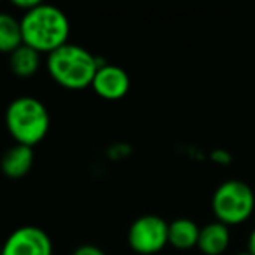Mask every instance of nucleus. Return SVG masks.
Returning a JSON list of instances; mask_svg holds the SVG:
<instances>
[{
  "label": "nucleus",
  "mask_w": 255,
  "mask_h": 255,
  "mask_svg": "<svg viewBox=\"0 0 255 255\" xmlns=\"http://www.w3.org/2000/svg\"><path fill=\"white\" fill-rule=\"evenodd\" d=\"M33 166V147L12 145L0 161V170L7 178H23Z\"/></svg>",
  "instance_id": "nucleus-9"
},
{
  "label": "nucleus",
  "mask_w": 255,
  "mask_h": 255,
  "mask_svg": "<svg viewBox=\"0 0 255 255\" xmlns=\"http://www.w3.org/2000/svg\"><path fill=\"white\" fill-rule=\"evenodd\" d=\"M168 226L170 224L157 215H142L129 226L128 243L138 255L159 254L168 241Z\"/></svg>",
  "instance_id": "nucleus-5"
},
{
  "label": "nucleus",
  "mask_w": 255,
  "mask_h": 255,
  "mask_svg": "<svg viewBox=\"0 0 255 255\" xmlns=\"http://www.w3.org/2000/svg\"><path fill=\"white\" fill-rule=\"evenodd\" d=\"M9 67L18 77H32L40 68V53L23 44L9 54Z\"/></svg>",
  "instance_id": "nucleus-11"
},
{
  "label": "nucleus",
  "mask_w": 255,
  "mask_h": 255,
  "mask_svg": "<svg viewBox=\"0 0 255 255\" xmlns=\"http://www.w3.org/2000/svg\"><path fill=\"white\" fill-rule=\"evenodd\" d=\"M210 159L217 164H229L231 161H233V156H231L226 149H215V150H212V154H210Z\"/></svg>",
  "instance_id": "nucleus-13"
},
{
  "label": "nucleus",
  "mask_w": 255,
  "mask_h": 255,
  "mask_svg": "<svg viewBox=\"0 0 255 255\" xmlns=\"http://www.w3.org/2000/svg\"><path fill=\"white\" fill-rule=\"evenodd\" d=\"M2 255H53V241L40 227L23 226L5 238Z\"/></svg>",
  "instance_id": "nucleus-6"
},
{
  "label": "nucleus",
  "mask_w": 255,
  "mask_h": 255,
  "mask_svg": "<svg viewBox=\"0 0 255 255\" xmlns=\"http://www.w3.org/2000/svg\"><path fill=\"white\" fill-rule=\"evenodd\" d=\"M247 247H248V254L250 255H255V227L250 231V234H248V243H247Z\"/></svg>",
  "instance_id": "nucleus-17"
},
{
  "label": "nucleus",
  "mask_w": 255,
  "mask_h": 255,
  "mask_svg": "<svg viewBox=\"0 0 255 255\" xmlns=\"http://www.w3.org/2000/svg\"><path fill=\"white\" fill-rule=\"evenodd\" d=\"M23 46L21 21L9 12L0 11V53L11 54Z\"/></svg>",
  "instance_id": "nucleus-12"
},
{
  "label": "nucleus",
  "mask_w": 255,
  "mask_h": 255,
  "mask_svg": "<svg viewBox=\"0 0 255 255\" xmlns=\"http://www.w3.org/2000/svg\"><path fill=\"white\" fill-rule=\"evenodd\" d=\"M128 152H129V147H126V145H114L112 149L109 150V157H112V159H123V157L128 156Z\"/></svg>",
  "instance_id": "nucleus-16"
},
{
  "label": "nucleus",
  "mask_w": 255,
  "mask_h": 255,
  "mask_svg": "<svg viewBox=\"0 0 255 255\" xmlns=\"http://www.w3.org/2000/svg\"><path fill=\"white\" fill-rule=\"evenodd\" d=\"M129 75L124 68L117 65L105 63L98 68L95 79H93L91 88L98 96L103 100H121L129 91Z\"/></svg>",
  "instance_id": "nucleus-7"
},
{
  "label": "nucleus",
  "mask_w": 255,
  "mask_h": 255,
  "mask_svg": "<svg viewBox=\"0 0 255 255\" xmlns=\"http://www.w3.org/2000/svg\"><path fill=\"white\" fill-rule=\"evenodd\" d=\"M234 255H250L248 252H240V254H234Z\"/></svg>",
  "instance_id": "nucleus-18"
},
{
  "label": "nucleus",
  "mask_w": 255,
  "mask_h": 255,
  "mask_svg": "<svg viewBox=\"0 0 255 255\" xmlns=\"http://www.w3.org/2000/svg\"><path fill=\"white\" fill-rule=\"evenodd\" d=\"M231 231L220 222H210L199 231L198 248L205 255H222L229 248Z\"/></svg>",
  "instance_id": "nucleus-8"
},
{
  "label": "nucleus",
  "mask_w": 255,
  "mask_h": 255,
  "mask_svg": "<svg viewBox=\"0 0 255 255\" xmlns=\"http://www.w3.org/2000/svg\"><path fill=\"white\" fill-rule=\"evenodd\" d=\"M21 21L23 44L40 54H51L68 44L70 21L60 7L40 2L32 11L25 12Z\"/></svg>",
  "instance_id": "nucleus-1"
},
{
  "label": "nucleus",
  "mask_w": 255,
  "mask_h": 255,
  "mask_svg": "<svg viewBox=\"0 0 255 255\" xmlns=\"http://www.w3.org/2000/svg\"><path fill=\"white\" fill-rule=\"evenodd\" d=\"M2 247H4V243H2V241H0V255H2Z\"/></svg>",
  "instance_id": "nucleus-19"
},
{
  "label": "nucleus",
  "mask_w": 255,
  "mask_h": 255,
  "mask_svg": "<svg viewBox=\"0 0 255 255\" xmlns=\"http://www.w3.org/2000/svg\"><path fill=\"white\" fill-rule=\"evenodd\" d=\"M72 255H107V254L100 247H96V245H81V247L75 248Z\"/></svg>",
  "instance_id": "nucleus-14"
},
{
  "label": "nucleus",
  "mask_w": 255,
  "mask_h": 255,
  "mask_svg": "<svg viewBox=\"0 0 255 255\" xmlns=\"http://www.w3.org/2000/svg\"><path fill=\"white\" fill-rule=\"evenodd\" d=\"M40 2L39 0H12V5H14L16 9H21L23 14L28 11H32L33 7H37Z\"/></svg>",
  "instance_id": "nucleus-15"
},
{
  "label": "nucleus",
  "mask_w": 255,
  "mask_h": 255,
  "mask_svg": "<svg viewBox=\"0 0 255 255\" xmlns=\"http://www.w3.org/2000/svg\"><path fill=\"white\" fill-rule=\"evenodd\" d=\"M49 112L39 98L19 96L5 110V128L16 143L33 147L46 138L49 131Z\"/></svg>",
  "instance_id": "nucleus-3"
},
{
  "label": "nucleus",
  "mask_w": 255,
  "mask_h": 255,
  "mask_svg": "<svg viewBox=\"0 0 255 255\" xmlns=\"http://www.w3.org/2000/svg\"><path fill=\"white\" fill-rule=\"evenodd\" d=\"M105 65L102 58L91 54L77 44H65L46 58L47 74L56 84L70 91L91 88L98 68Z\"/></svg>",
  "instance_id": "nucleus-2"
},
{
  "label": "nucleus",
  "mask_w": 255,
  "mask_h": 255,
  "mask_svg": "<svg viewBox=\"0 0 255 255\" xmlns=\"http://www.w3.org/2000/svg\"><path fill=\"white\" fill-rule=\"evenodd\" d=\"M199 231L201 227H198L194 220L177 219L168 226V241L177 250H191V248L198 247Z\"/></svg>",
  "instance_id": "nucleus-10"
},
{
  "label": "nucleus",
  "mask_w": 255,
  "mask_h": 255,
  "mask_svg": "<svg viewBox=\"0 0 255 255\" xmlns=\"http://www.w3.org/2000/svg\"><path fill=\"white\" fill-rule=\"evenodd\" d=\"M212 210L217 222L224 226H240L247 222L255 210L254 189L243 180L229 178L215 189L212 196Z\"/></svg>",
  "instance_id": "nucleus-4"
}]
</instances>
